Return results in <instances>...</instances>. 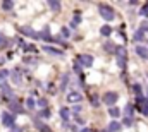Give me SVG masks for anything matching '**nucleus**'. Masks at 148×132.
<instances>
[{
  "instance_id": "14",
  "label": "nucleus",
  "mask_w": 148,
  "mask_h": 132,
  "mask_svg": "<svg viewBox=\"0 0 148 132\" xmlns=\"http://www.w3.org/2000/svg\"><path fill=\"white\" fill-rule=\"evenodd\" d=\"M48 7H50L52 10H60V9H62L60 2H55V0H48Z\"/></svg>"
},
{
  "instance_id": "2",
  "label": "nucleus",
  "mask_w": 148,
  "mask_h": 132,
  "mask_svg": "<svg viewBox=\"0 0 148 132\" xmlns=\"http://www.w3.org/2000/svg\"><path fill=\"white\" fill-rule=\"evenodd\" d=\"M117 99H119V95H117L115 91H107V93L103 95V103H105V105H109L110 108L115 105V101H117Z\"/></svg>"
},
{
  "instance_id": "38",
  "label": "nucleus",
  "mask_w": 148,
  "mask_h": 132,
  "mask_svg": "<svg viewBox=\"0 0 148 132\" xmlns=\"http://www.w3.org/2000/svg\"><path fill=\"white\" fill-rule=\"evenodd\" d=\"M81 132H93V131H90V129H83Z\"/></svg>"
},
{
  "instance_id": "29",
  "label": "nucleus",
  "mask_w": 148,
  "mask_h": 132,
  "mask_svg": "<svg viewBox=\"0 0 148 132\" xmlns=\"http://www.w3.org/2000/svg\"><path fill=\"white\" fill-rule=\"evenodd\" d=\"M7 76H9V70H0V81H2V79H5Z\"/></svg>"
},
{
  "instance_id": "8",
  "label": "nucleus",
  "mask_w": 148,
  "mask_h": 132,
  "mask_svg": "<svg viewBox=\"0 0 148 132\" xmlns=\"http://www.w3.org/2000/svg\"><path fill=\"white\" fill-rule=\"evenodd\" d=\"M136 53H138V57H141V59H148V48L143 46V45H138V46H136Z\"/></svg>"
},
{
  "instance_id": "16",
  "label": "nucleus",
  "mask_w": 148,
  "mask_h": 132,
  "mask_svg": "<svg viewBox=\"0 0 148 132\" xmlns=\"http://www.w3.org/2000/svg\"><path fill=\"white\" fill-rule=\"evenodd\" d=\"M35 125H36L41 132H52L48 127H47V125H45V124H41V120H35Z\"/></svg>"
},
{
  "instance_id": "37",
  "label": "nucleus",
  "mask_w": 148,
  "mask_h": 132,
  "mask_svg": "<svg viewBox=\"0 0 148 132\" xmlns=\"http://www.w3.org/2000/svg\"><path fill=\"white\" fill-rule=\"evenodd\" d=\"M79 69H81V64H79V62H76V65H74V70H76V72H79Z\"/></svg>"
},
{
  "instance_id": "32",
  "label": "nucleus",
  "mask_w": 148,
  "mask_h": 132,
  "mask_svg": "<svg viewBox=\"0 0 148 132\" xmlns=\"http://www.w3.org/2000/svg\"><path fill=\"white\" fill-rule=\"evenodd\" d=\"M5 43H7V39H5V36H3V34H0V46H3Z\"/></svg>"
},
{
  "instance_id": "26",
  "label": "nucleus",
  "mask_w": 148,
  "mask_h": 132,
  "mask_svg": "<svg viewBox=\"0 0 148 132\" xmlns=\"http://www.w3.org/2000/svg\"><path fill=\"white\" fill-rule=\"evenodd\" d=\"M26 106H28V108H35V99L28 98V99H26Z\"/></svg>"
},
{
  "instance_id": "3",
  "label": "nucleus",
  "mask_w": 148,
  "mask_h": 132,
  "mask_svg": "<svg viewBox=\"0 0 148 132\" xmlns=\"http://www.w3.org/2000/svg\"><path fill=\"white\" fill-rule=\"evenodd\" d=\"M14 122H16L14 115H10L9 112H3V113H2V124H3L5 127H12V125H14Z\"/></svg>"
},
{
  "instance_id": "15",
  "label": "nucleus",
  "mask_w": 148,
  "mask_h": 132,
  "mask_svg": "<svg viewBox=\"0 0 148 132\" xmlns=\"http://www.w3.org/2000/svg\"><path fill=\"white\" fill-rule=\"evenodd\" d=\"M115 55L119 57V60H124V57H126V48H124V46H117Z\"/></svg>"
},
{
  "instance_id": "10",
  "label": "nucleus",
  "mask_w": 148,
  "mask_h": 132,
  "mask_svg": "<svg viewBox=\"0 0 148 132\" xmlns=\"http://www.w3.org/2000/svg\"><path fill=\"white\" fill-rule=\"evenodd\" d=\"M121 129H122V125L119 122H115V120L109 124V132H121Z\"/></svg>"
},
{
  "instance_id": "9",
  "label": "nucleus",
  "mask_w": 148,
  "mask_h": 132,
  "mask_svg": "<svg viewBox=\"0 0 148 132\" xmlns=\"http://www.w3.org/2000/svg\"><path fill=\"white\" fill-rule=\"evenodd\" d=\"M140 110H141V113L143 115H148V99H141L140 98Z\"/></svg>"
},
{
  "instance_id": "12",
  "label": "nucleus",
  "mask_w": 148,
  "mask_h": 132,
  "mask_svg": "<svg viewBox=\"0 0 148 132\" xmlns=\"http://www.w3.org/2000/svg\"><path fill=\"white\" fill-rule=\"evenodd\" d=\"M133 38H134V41H141L143 38H147V34H145V29H143V28H140V29L134 33V36H133Z\"/></svg>"
},
{
  "instance_id": "11",
  "label": "nucleus",
  "mask_w": 148,
  "mask_h": 132,
  "mask_svg": "<svg viewBox=\"0 0 148 132\" xmlns=\"http://www.w3.org/2000/svg\"><path fill=\"white\" fill-rule=\"evenodd\" d=\"M43 50H45V52H48V53H53V55H60V57L64 55V52H62V50H57V48H53V46H47V45H45V48H43Z\"/></svg>"
},
{
  "instance_id": "23",
  "label": "nucleus",
  "mask_w": 148,
  "mask_h": 132,
  "mask_svg": "<svg viewBox=\"0 0 148 132\" xmlns=\"http://www.w3.org/2000/svg\"><path fill=\"white\" fill-rule=\"evenodd\" d=\"M40 117H41V118H48V117H50V110H48V108H43V110L40 112Z\"/></svg>"
},
{
  "instance_id": "21",
  "label": "nucleus",
  "mask_w": 148,
  "mask_h": 132,
  "mask_svg": "<svg viewBox=\"0 0 148 132\" xmlns=\"http://www.w3.org/2000/svg\"><path fill=\"white\" fill-rule=\"evenodd\" d=\"M12 7H14V2H2V9L3 10H12Z\"/></svg>"
},
{
  "instance_id": "19",
  "label": "nucleus",
  "mask_w": 148,
  "mask_h": 132,
  "mask_svg": "<svg viewBox=\"0 0 148 132\" xmlns=\"http://www.w3.org/2000/svg\"><path fill=\"white\" fill-rule=\"evenodd\" d=\"M100 33H102V36H110V33H112V28H110V26H102Z\"/></svg>"
},
{
  "instance_id": "20",
  "label": "nucleus",
  "mask_w": 148,
  "mask_h": 132,
  "mask_svg": "<svg viewBox=\"0 0 148 132\" xmlns=\"http://www.w3.org/2000/svg\"><path fill=\"white\" fill-rule=\"evenodd\" d=\"M109 113H110L112 117H115V118H117V117L121 115V110H119L117 106H112V108H109Z\"/></svg>"
},
{
  "instance_id": "30",
  "label": "nucleus",
  "mask_w": 148,
  "mask_h": 132,
  "mask_svg": "<svg viewBox=\"0 0 148 132\" xmlns=\"http://www.w3.org/2000/svg\"><path fill=\"white\" fill-rule=\"evenodd\" d=\"M124 124H126V125H133V117H126Z\"/></svg>"
},
{
  "instance_id": "34",
  "label": "nucleus",
  "mask_w": 148,
  "mask_h": 132,
  "mask_svg": "<svg viewBox=\"0 0 148 132\" xmlns=\"http://www.w3.org/2000/svg\"><path fill=\"white\" fill-rule=\"evenodd\" d=\"M38 105H40V106H43V108H47V99H40V101H38Z\"/></svg>"
},
{
  "instance_id": "5",
  "label": "nucleus",
  "mask_w": 148,
  "mask_h": 132,
  "mask_svg": "<svg viewBox=\"0 0 148 132\" xmlns=\"http://www.w3.org/2000/svg\"><path fill=\"white\" fill-rule=\"evenodd\" d=\"M19 31L23 34H26V36H31L33 39H38V33L36 31H33L31 28H28V26H23V28H19Z\"/></svg>"
},
{
  "instance_id": "6",
  "label": "nucleus",
  "mask_w": 148,
  "mask_h": 132,
  "mask_svg": "<svg viewBox=\"0 0 148 132\" xmlns=\"http://www.w3.org/2000/svg\"><path fill=\"white\" fill-rule=\"evenodd\" d=\"M38 38L43 39V41H53V38H52V34H50V29H48V28H45L41 33H38Z\"/></svg>"
},
{
  "instance_id": "1",
  "label": "nucleus",
  "mask_w": 148,
  "mask_h": 132,
  "mask_svg": "<svg viewBox=\"0 0 148 132\" xmlns=\"http://www.w3.org/2000/svg\"><path fill=\"white\" fill-rule=\"evenodd\" d=\"M98 12H100V16H102L105 21H112V19L115 17L114 9H112L110 5H105V3H100V5H98Z\"/></svg>"
},
{
  "instance_id": "17",
  "label": "nucleus",
  "mask_w": 148,
  "mask_h": 132,
  "mask_svg": "<svg viewBox=\"0 0 148 132\" xmlns=\"http://www.w3.org/2000/svg\"><path fill=\"white\" fill-rule=\"evenodd\" d=\"M133 112H134V106L133 105H126V108H124V113H126V117H133Z\"/></svg>"
},
{
  "instance_id": "24",
  "label": "nucleus",
  "mask_w": 148,
  "mask_h": 132,
  "mask_svg": "<svg viewBox=\"0 0 148 132\" xmlns=\"http://www.w3.org/2000/svg\"><path fill=\"white\" fill-rule=\"evenodd\" d=\"M79 22H81V17H79V16H74L73 21H71V28H76Z\"/></svg>"
},
{
  "instance_id": "7",
  "label": "nucleus",
  "mask_w": 148,
  "mask_h": 132,
  "mask_svg": "<svg viewBox=\"0 0 148 132\" xmlns=\"http://www.w3.org/2000/svg\"><path fill=\"white\" fill-rule=\"evenodd\" d=\"M83 96H81V93H77V91H71L69 95H67V101L69 103H74V101H81Z\"/></svg>"
},
{
  "instance_id": "28",
  "label": "nucleus",
  "mask_w": 148,
  "mask_h": 132,
  "mask_svg": "<svg viewBox=\"0 0 148 132\" xmlns=\"http://www.w3.org/2000/svg\"><path fill=\"white\" fill-rule=\"evenodd\" d=\"M67 79H69V76H67V74H64V76H62V89L66 88V84H67Z\"/></svg>"
},
{
  "instance_id": "31",
  "label": "nucleus",
  "mask_w": 148,
  "mask_h": 132,
  "mask_svg": "<svg viewBox=\"0 0 148 132\" xmlns=\"http://www.w3.org/2000/svg\"><path fill=\"white\" fill-rule=\"evenodd\" d=\"M134 91H136V95L140 96V93H141V86H140V84H134Z\"/></svg>"
},
{
  "instance_id": "33",
  "label": "nucleus",
  "mask_w": 148,
  "mask_h": 132,
  "mask_svg": "<svg viewBox=\"0 0 148 132\" xmlns=\"http://www.w3.org/2000/svg\"><path fill=\"white\" fill-rule=\"evenodd\" d=\"M62 34H64V38H69V29L67 28H62Z\"/></svg>"
},
{
  "instance_id": "18",
  "label": "nucleus",
  "mask_w": 148,
  "mask_h": 132,
  "mask_svg": "<svg viewBox=\"0 0 148 132\" xmlns=\"http://www.w3.org/2000/svg\"><path fill=\"white\" fill-rule=\"evenodd\" d=\"M12 81H14L16 84L21 82V74H19V70H12Z\"/></svg>"
},
{
  "instance_id": "39",
  "label": "nucleus",
  "mask_w": 148,
  "mask_h": 132,
  "mask_svg": "<svg viewBox=\"0 0 148 132\" xmlns=\"http://www.w3.org/2000/svg\"><path fill=\"white\" fill-rule=\"evenodd\" d=\"M102 132H105V131H102Z\"/></svg>"
},
{
  "instance_id": "25",
  "label": "nucleus",
  "mask_w": 148,
  "mask_h": 132,
  "mask_svg": "<svg viewBox=\"0 0 148 132\" xmlns=\"http://www.w3.org/2000/svg\"><path fill=\"white\" fill-rule=\"evenodd\" d=\"M140 14H141V16H145V17L148 16V3H145V5L141 7V10H140Z\"/></svg>"
},
{
  "instance_id": "36",
  "label": "nucleus",
  "mask_w": 148,
  "mask_h": 132,
  "mask_svg": "<svg viewBox=\"0 0 148 132\" xmlns=\"http://www.w3.org/2000/svg\"><path fill=\"white\" fill-rule=\"evenodd\" d=\"M26 52H36V48L31 46V45H28V46H26Z\"/></svg>"
},
{
  "instance_id": "13",
  "label": "nucleus",
  "mask_w": 148,
  "mask_h": 132,
  "mask_svg": "<svg viewBox=\"0 0 148 132\" xmlns=\"http://www.w3.org/2000/svg\"><path fill=\"white\" fill-rule=\"evenodd\" d=\"M69 117H71L69 108H60V118H62L64 122H67V120H69Z\"/></svg>"
},
{
  "instance_id": "4",
  "label": "nucleus",
  "mask_w": 148,
  "mask_h": 132,
  "mask_svg": "<svg viewBox=\"0 0 148 132\" xmlns=\"http://www.w3.org/2000/svg\"><path fill=\"white\" fill-rule=\"evenodd\" d=\"M77 62H79V64H81L83 67H91V65H93V57L84 53V55H79Z\"/></svg>"
},
{
  "instance_id": "27",
  "label": "nucleus",
  "mask_w": 148,
  "mask_h": 132,
  "mask_svg": "<svg viewBox=\"0 0 148 132\" xmlns=\"http://www.w3.org/2000/svg\"><path fill=\"white\" fill-rule=\"evenodd\" d=\"M10 108H12L14 112H23V108H21V106H19L17 103H12V105H10Z\"/></svg>"
},
{
  "instance_id": "35",
  "label": "nucleus",
  "mask_w": 148,
  "mask_h": 132,
  "mask_svg": "<svg viewBox=\"0 0 148 132\" xmlns=\"http://www.w3.org/2000/svg\"><path fill=\"white\" fill-rule=\"evenodd\" d=\"M141 28H143V29H145V34H147V39H148V22H145V24H143V26H141Z\"/></svg>"
},
{
  "instance_id": "22",
  "label": "nucleus",
  "mask_w": 148,
  "mask_h": 132,
  "mask_svg": "<svg viewBox=\"0 0 148 132\" xmlns=\"http://www.w3.org/2000/svg\"><path fill=\"white\" fill-rule=\"evenodd\" d=\"M2 93H3V95H7V96H12V89H10L7 84H2Z\"/></svg>"
}]
</instances>
